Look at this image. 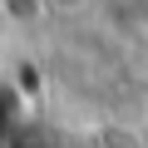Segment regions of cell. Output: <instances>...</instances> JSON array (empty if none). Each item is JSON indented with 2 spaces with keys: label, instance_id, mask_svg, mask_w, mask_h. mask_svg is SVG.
<instances>
[{
  "label": "cell",
  "instance_id": "6da1fadb",
  "mask_svg": "<svg viewBox=\"0 0 148 148\" xmlns=\"http://www.w3.org/2000/svg\"><path fill=\"white\" fill-rule=\"evenodd\" d=\"M15 123H20V94L10 84H0V143L15 133Z\"/></svg>",
  "mask_w": 148,
  "mask_h": 148
},
{
  "label": "cell",
  "instance_id": "7a4b0ae2",
  "mask_svg": "<svg viewBox=\"0 0 148 148\" xmlns=\"http://www.w3.org/2000/svg\"><path fill=\"white\" fill-rule=\"evenodd\" d=\"M40 10L45 15H59V20H74V15L94 10V0H40Z\"/></svg>",
  "mask_w": 148,
  "mask_h": 148
}]
</instances>
